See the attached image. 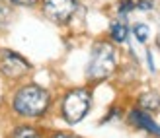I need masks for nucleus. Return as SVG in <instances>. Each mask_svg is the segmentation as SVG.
I'll list each match as a JSON object with an SVG mask.
<instances>
[{"label": "nucleus", "mask_w": 160, "mask_h": 138, "mask_svg": "<svg viewBox=\"0 0 160 138\" xmlns=\"http://www.w3.org/2000/svg\"><path fill=\"white\" fill-rule=\"evenodd\" d=\"M133 10H137V6H135L133 0H121V2L117 4V14L123 16V18H125V16H129Z\"/></svg>", "instance_id": "nucleus-12"}, {"label": "nucleus", "mask_w": 160, "mask_h": 138, "mask_svg": "<svg viewBox=\"0 0 160 138\" xmlns=\"http://www.w3.org/2000/svg\"><path fill=\"white\" fill-rule=\"evenodd\" d=\"M147 60H148V70L150 72H154V60H152V53H147Z\"/></svg>", "instance_id": "nucleus-15"}, {"label": "nucleus", "mask_w": 160, "mask_h": 138, "mask_svg": "<svg viewBox=\"0 0 160 138\" xmlns=\"http://www.w3.org/2000/svg\"><path fill=\"white\" fill-rule=\"evenodd\" d=\"M135 6H137V10L148 12V10H152V8H154V0H137Z\"/></svg>", "instance_id": "nucleus-13"}, {"label": "nucleus", "mask_w": 160, "mask_h": 138, "mask_svg": "<svg viewBox=\"0 0 160 138\" xmlns=\"http://www.w3.org/2000/svg\"><path fill=\"white\" fill-rule=\"evenodd\" d=\"M117 68V51L108 41H98L92 47L90 60L86 66V78L90 82H100L111 76Z\"/></svg>", "instance_id": "nucleus-2"}, {"label": "nucleus", "mask_w": 160, "mask_h": 138, "mask_svg": "<svg viewBox=\"0 0 160 138\" xmlns=\"http://www.w3.org/2000/svg\"><path fill=\"white\" fill-rule=\"evenodd\" d=\"M129 123H131L133 126L141 128V131H147V132H150V134H154V136L160 138V125L154 123L152 117H150L147 111H142V109H133V111L129 113Z\"/></svg>", "instance_id": "nucleus-6"}, {"label": "nucleus", "mask_w": 160, "mask_h": 138, "mask_svg": "<svg viewBox=\"0 0 160 138\" xmlns=\"http://www.w3.org/2000/svg\"><path fill=\"white\" fill-rule=\"evenodd\" d=\"M14 18V4L10 0H0V31L10 26Z\"/></svg>", "instance_id": "nucleus-9"}, {"label": "nucleus", "mask_w": 160, "mask_h": 138, "mask_svg": "<svg viewBox=\"0 0 160 138\" xmlns=\"http://www.w3.org/2000/svg\"><path fill=\"white\" fill-rule=\"evenodd\" d=\"M12 138H41V134L33 126H16L12 132Z\"/></svg>", "instance_id": "nucleus-10"}, {"label": "nucleus", "mask_w": 160, "mask_h": 138, "mask_svg": "<svg viewBox=\"0 0 160 138\" xmlns=\"http://www.w3.org/2000/svg\"><path fill=\"white\" fill-rule=\"evenodd\" d=\"M76 8L78 0H41V12L55 23H67Z\"/></svg>", "instance_id": "nucleus-5"}, {"label": "nucleus", "mask_w": 160, "mask_h": 138, "mask_svg": "<svg viewBox=\"0 0 160 138\" xmlns=\"http://www.w3.org/2000/svg\"><path fill=\"white\" fill-rule=\"evenodd\" d=\"M31 64L22 55L10 49H0V74L8 80H20L29 74Z\"/></svg>", "instance_id": "nucleus-4"}, {"label": "nucleus", "mask_w": 160, "mask_h": 138, "mask_svg": "<svg viewBox=\"0 0 160 138\" xmlns=\"http://www.w3.org/2000/svg\"><path fill=\"white\" fill-rule=\"evenodd\" d=\"M127 35H129V29H127V26L123 21H111L109 23V37L113 39L115 43H125L127 41Z\"/></svg>", "instance_id": "nucleus-8"}, {"label": "nucleus", "mask_w": 160, "mask_h": 138, "mask_svg": "<svg viewBox=\"0 0 160 138\" xmlns=\"http://www.w3.org/2000/svg\"><path fill=\"white\" fill-rule=\"evenodd\" d=\"M92 107V92L86 88L70 90L62 99V117L68 125L80 123Z\"/></svg>", "instance_id": "nucleus-3"}, {"label": "nucleus", "mask_w": 160, "mask_h": 138, "mask_svg": "<svg viewBox=\"0 0 160 138\" xmlns=\"http://www.w3.org/2000/svg\"><path fill=\"white\" fill-rule=\"evenodd\" d=\"M14 6H35L39 0H10Z\"/></svg>", "instance_id": "nucleus-14"}, {"label": "nucleus", "mask_w": 160, "mask_h": 138, "mask_svg": "<svg viewBox=\"0 0 160 138\" xmlns=\"http://www.w3.org/2000/svg\"><path fill=\"white\" fill-rule=\"evenodd\" d=\"M51 105V95L45 88L37 84H28L22 86L12 97V107L20 117L28 119H39L45 115V111Z\"/></svg>", "instance_id": "nucleus-1"}, {"label": "nucleus", "mask_w": 160, "mask_h": 138, "mask_svg": "<svg viewBox=\"0 0 160 138\" xmlns=\"http://www.w3.org/2000/svg\"><path fill=\"white\" fill-rule=\"evenodd\" d=\"M139 107L147 113H156L160 111V93L156 92H147L139 97Z\"/></svg>", "instance_id": "nucleus-7"}, {"label": "nucleus", "mask_w": 160, "mask_h": 138, "mask_svg": "<svg viewBox=\"0 0 160 138\" xmlns=\"http://www.w3.org/2000/svg\"><path fill=\"white\" fill-rule=\"evenodd\" d=\"M51 138H76V136H72V134H62V132H59V134H53Z\"/></svg>", "instance_id": "nucleus-16"}, {"label": "nucleus", "mask_w": 160, "mask_h": 138, "mask_svg": "<svg viewBox=\"0 0 160 138\" xmlns=\"http://www.w3.org/2000/svg\"><path fill=\"white\" fill-rule=\"evenodd\" d=\"M133 35H135V39H137L139 43H147V39L150 35V29H148V26H145V23H135L133 26Z\"/></svg>", "instance_id": "nucleus-11"}]
</instances>
